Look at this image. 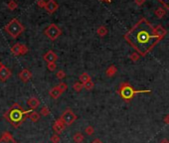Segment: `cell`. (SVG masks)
Wrapping results in <instances>:
<instances>
[{
  "mask_svg": "<svg viewBox=\"0 0 169 143\" xmlns=\"http://www.w3.org/2000/svg\"><path fill=\"white\" fill-rule=\"evenodd\" d=\"M60 118L63 120V122L66 124V126H69V125H72L73 123L76 121L77 115L75 114L71 108H67V109L62 113V115Z\"/></svg>",
  "mask_w": 169,
  "mask_h": 143,
  "instance_id": "cell-6",
  "label": "cell"
},
{
  "mask_svg": "<svg viewBox=\"0 0 169 143\" xmlns=\"http://www.w3.org/2000/svg\"><path fill=\"white\" fill-rule=\"evenodd\" d=\"M83 86H84V88H86L87 91H92L94 88V83L92 81H89L87 83H83Z\"/></svg>",
  "mask_w": 169,
  "mask_h": 143,
  "instance_id": "cell-24",
  "label": "cell"
},
{
  "mask_svg": "<svg viewBox=\"0 0 169 143\" xmlns=\"http://www.w3.org/2000/svg\"><path fill=\"white\" fill-rule=\"evenodd\" d=\"M0 143H18L13 138V135L9 131H5L0 137Z\"/></svg>",
  "mask_w": 169,
  "mask_h": 143,
  "instance_id": "cell-9",
  "label": "cell"
},
{
  "mask_svg": "<svg viewBox=\"0 0 169 143\" xmlns=\"http://www.w3.org/2000/svg\"><path fill=\"white\" fill-rule=\"evenodd\" d=\"M134 2H135V4H137V5H142V4L145 2V0H134Z\"/></svg>",
  "mask_w": 169,
  "mask_h": 143,
  "instance_id": "cell-35",
  "label": "cell"
},
{
  "mask_svg": "<svg viewBox=\"0 0 169 143\" xmlns=\"http://www.w3.org/2000/svg\"><path fill=\"white\" fill-rule=\"evenodd\" d=\"M117 73V69L116 66H111V67H108L107 69V71H106V75L108 77V78H112Z\"/></svg>",
  "mask_w": 169,
  "mask_h": 143,
  "instance_id": "cell-18",
  "label": "cell"
},
{
  "mask_svg": "<svg viewBox=\"0 0 169 143\" xmlns=\"http://www.w3.org/2000/svg\"><path fill=\"white\" fill-rule=\"evenodd\" d=\"M4 30L6 31L12 38H17L20 34H22L24 32L25 27L19 22L18 19L14 18L4 27Z\"/></svg>",
  "mask_w": 169,
  "mask_h": 143,
  "instance_id": "cell-4",
  "label": "cell"
},
{
  "mask_svg": "<svg viewBox=\"0 0 169 143\" xmlns=\"http://www.w3.org/2000/svg\"><path fill=\"white\" fill-rule=\"evenodd\" d=\"M65 128H66V124L63 122L61 118L57 119L53 124V130L56 132V134H61V133L65 130Z\"/></svg>",
  "mask_w": 169,
  "mask_h": 143,
  "instance_id": "cell-8",
  "label": "cell"
},
{
  "mask_svg": "<svg viewBox=\"0 0 169 143\" xmlns=\"http://www.w3.org/2000/svg\"><path fill=\"white\" fill-rule=\"evenodd\" d=\"M40 114L43 115V116H48L50 114V109H49V107L48 106H43L41 108V111H40Z\"/></svg>",
  "mask_w": 169,
  "mask_h": 143,
  "instance_id": "cell-26",
  "label": "cell"
},
{
  "mask_svg": "<svg viewBox=\"0 0 169 143\" xmlns=\"http://www.w3.org/2000/svg\"><path fill=\"white\" fill-rule=\"evenodd\" d=\"M84 133H86L87 135H93L94 133V128L92 125H89L86 127V129H84Z\"/></svg>",
  "mask_w": 169,
  "mask_h": 143,
  "instance_id": "cell-27",
  "label": "cell"
},
{
  "mask_svg": "<svg viewBox=\"0 0 169 143\" xmlns=\"http://www.w3.org/2000/svg\"><path fill=\"white\" fill-rule=\"evenodd\" d=\"M44 33L50 40L55 41L62 34V30L56 25V24H50V25L45 29Z\"/></svg>",
  "mask_w": 169,
  "mask_h": 143,
  "instance_id": "cell-5",
  "label": "cell"
},
{
  "mask_svg": "<svg viewBox=\"0 0 169 143\" xmlns=\"http://www.w3.org/2000/svg\"><path fill=\"white\" fill-rule=\"evenodd\" d=\"M47 68H48V70H49V71L54 72V71L57 69V65H56V63H49V64H48V66H47Z\"/></svg>",
  "mask_w": 169,
  "mask_h": 143,
  "instance_id": "cell-32",
  "label": "cell"
},
{
  "mask_svg": "<svg viewBox=\"0 0 169 143\" xmlns=\"http://www.w3.org/2000/svg\"><path fill=\"white\" fill-rule=\"evenodd\" d=\"M17 6H18V4L15 0H10V1L7 3V7H8L9 10H11V11L15 10V9L17 8Z\"/></svg>",
  "mask_w": 169,
  "mask_h": 143,
  "instance_id": "cell-23",
  "label": "cell"
},
{
  "mask_svg": "<svg viewBox=\"0 0 169 143\" xmlns=\"http://www.w3.org/2000/svg\"><path fill=\"white\" fill-rule=\"evenodd\" d=\"M124 38L140 56H145L160 40L152 25L145 18H141L124 35Z\"/></svg>",
  "mask_w": 169,
  "mask_h": 143,
  "instance_id": "cell-1",
  "label": "cell"
},
{
  "mask_svg": "<svg viewBox=\"0 0 169 143\" xmlns=\"http://www.w3.org/2000/svg\"><path fill=\"white\" fill-rule=\"evenodd\" d=\"M118 95L121 96L126 101H130L133 96L136 93H142V92H150V91H136L129 85L128 83H122L118 88Z\"/></svg>",
  "mask_w": 169,
  "mask_h": 143,
  "instance_id": "cell-3",
  "label": "cell"
},
{
  "mask_svg": "<svg viewBox=\"0 0 169 143\" xmlns=\"http://www.w3.org/2000/svg\"><path fill=\"white\" fill-rule=\"evenodd\" d=\"M97 34H98V36H101V37H104L107 34V27L99 26L98 28V30H97Z\"/></svg>",
  "mask_w": 169,
  "mask_h": 143,
  "instance_id": "cell-21",
  "label": "cell"
},
{
  "mask_svg": "<svg viewBox=\"0 0 169 143\" xmlns=\"http://www.w3.org/2000/svg\"><path fill=\"white\" fill-rule=\"evenodd\" d=\"M11 52L15 56L25 55V54H27V52H28V48L26 45H24V44L16 43L15 45H13L11 47Z\"/></svg>",
  "mask_w": 169,
  "mask_h": 143,
  "instance_id": "cell-7",
  "label": "cell"
},
{
  "mask_svg": "<svg viewBox=\"0 0 169 143\" xmlns=\"http://www.w3.org/2000/svg\"><path fill=\"white\" fill-rule=\"evenodd\" d=\"M3 67H4V65H3V64H2L1 62H0V70H1V69H2Z\"/></svg>",
  "mask_w": 169,
  "mask_h": 143,
  "instance_id": "cell-40",
  "label": "cell"
},
{
  "mask_svg": "<svg viewBox=\"0 0 169 143\" xmlns=\"http://www.w3.org/2000/svg\"><path fill=\"white\" fill-rule=\"evenodd\" d=\"M73 87H74V90L76 91V92H81V91L83 90V88H84V86H83V83H82L81 82H77V83H74Z\"/></svg>",
  "mask_w": 169,
  "mask_h": 143,
  "instance_id": "cell-25",
  "label": "cell"
},
{
  "mask_svg": "<svg viewBox=\"0 0 169 143\" xmlns=\"http://www.w3.org/2000/svg\"><path fill=\"white\" fill-rule=\"evenodd\" d=\"M73 140L76 143H82L84 140V135L82 132H76L73 136Z\"/></svg>",
  "mask_w": 169,
  "mask_h": 143,
  "instance_id": "cell-17",
  "label": "cell"
},
{
  "mask_svg": "<svg viewBox=\"0 0 169 143\" xmlns=\"http://www.w3.org/2000/svg\"><path fill=\"white\" fill-rule=\"evenodd\" d=\"M58 87L60 88V91H61L62 92H65L67 91L68 86H67V83H60L58 85Z\"/></svg>",
  "mask_w": 169,
  "mask_h": 143,
  "instance_id": "cell-30",
  "label": "cell"
},
{
  "mask_svg": "<svg viewBox=\"0 0 169 143\" xmlns=\"http://www.w3.org/2000/svg\"><path fill=\"white\" fill-rule=\"evenodd\" d=\"M11 77V71L9 70L7 67H3L1 70H0V81L5 82L6 80Z\"/></svg>",
  "mask_w": 169,
  "mask_h": 143,
  "instance_id": "cell-13",
  "label": "cell"
},
{
  "mask_svg": "<svg viewBox=\"0 0 169 143\" xmlns=\"http://www.w3.org/2000/svg\"><path fill=\"white\" fill-rule=\"evenodd\" d=\"M62 92L60 91V88L58 87V86L57 87H54L53 88H51L50 90V92H49V95H50V96H51L52 98H54V100H57V98H59L60 96H62Z\"/></svg>",
  "mask_w": 169,
  "mask_h": 143,
  "instance_id": "cell-14",
  "label": "cell"
},
{
  "mask_svg": "<svg viewBox=\"0 0 169 143\" xmlns=\"http://www.w3.org/2000/svg\"><path fill=\"white\" fill-rule=\"evenodd\" d=\"M165 14H166V11L164 10L163 8H157L156 10H155V16L157 17V18H159V19H161V18H163L164 16H165Z\"/></svg>",
  "mask_w": 169,
  "mask_h": 143,
  "instance_id": "cell-22",
  "label": "cell"
},
{
  "mask_svg": "<svg viewBox=\"0 0 169 143\" xmlns=\"http://www.w3.org/2000/svg\"><path fill=\"white\" fill-rule=\"evenodd\" d=\"M92 143H103V141L101 139H98V138H96V139H94L92 141Z\"/></svg>",
  "mask_w": 169,
  "mask_h": 143,
  "instance_id": "cell-37",
  "label": "cell"
},
{
  "mask_svg": "<svg viewBox=\"0 0 169 143\" xmlns=\"http://www.w3.org/2000/svg\"><path fill=\"white\" fill-rule=\"evenodd\" d=\"M79 80H80V82H81L82 83H87V82H89V81H92V78H91V76L89 75V74H87V73H83L82 75L80 76Z\"/></svg>",
  "mask_w": 169,
  "mask_h": 143,
  "instance_id": "cell-19",
  "label": "cell"
},
{
  "mask_svg": "<svg viewBox=\"0 0 169 143\" xmlns=\"http://www.w3.org/2000/svg\"><path fill=\"white\" fill-rule=\"evenodd\" d=\"M29 119H31L32 122H37L40 119V113H38L37 111H32L29 114Z\"/></svg>",
  "mask_w": 169,
  "mask_h": 143,
  "instance_id": "cell-20",
  "label": "cell"
},
{
  "mask_svg": "<svg viewBox=\"0 0 169 143\" xmlns=\"http://www.w3.org/2000/svg\"><path fill=\"white\" fill-rule=\"evenodd\" d=\"M159 143H169V140L166 139V138H163V139L160 142H159Z\"/></svg>",
  "mask_w": 169,
  "mask_h": 143,
  "instance_id": "cell-38",
  "label": "cell"
},
{
  "mask_svg": "<svg viewBox=\"0 0 169 143\" xmlns=\"http://www.w3.org/2000/svg\"><path fill=\"white\" fill-rule=\"evenodd\" d=\"M56 77L59 78V80H63V78H65V77H66V73H65L63 70H60L59 72H57Z\"/></svg>",
  "mask_w": 169,
  "mask_h": 143,
  "instance_id": "cell-31",
  "label": "cell"
},
{
  "mask_svg": "<svg viewBox=\"0 0 169 143\" xmlns=\"http://www.w3.org/2000/svg\"><path fill=\"white\" fill-rule=\"evenodd\" d=\"M33 110H31V109L24 110L18 103H14L7 111H5V113L3 114V117L9 123H11L15 128H18L22 123H24L25 120L27 119V117H29V114Z\"/></svg>",
  "mask_w": 169,
  "mask_h": 143,
  "instance_id": "cell-2",
  "label": "cell"
},
{
  "mask_svg": "<svg viewBox=\"0 0 169 143\" xmlns=\"http://www.w3.org/2000/svg\"><path fill=\"white\" fill-rule=\"evenodd\" d=\"M154 31H155V34L157 35V37L160 39V40L164 36H165V34H166V30L160 25H158V26H156L155 28H154Z\"/></svg>",
  "mask_w": 169,
  "mask_h": 143,
  "instance_id": "cell-16",
  "label": "cell"
},
{
  "mask_svg": "<svg viewBox=\"0 0 169 143\" xmlns=\"http://www.w3.org/2000/svg\"><path fill=\"white\" fill-rule=\"evenodd\" d=\"M18 77L23 83H27V82H29L30 80H31L32 73L30 72L28 69H23V70L18 74Z\"/></svg>",
  "mask_w": 169,
  "mask_h": 143,
  "instance_id": "cell-10",
  "label": "cell"
},
{
  "mask_svg": "<svg viewBox=\"0 0 169 143\" xmlns=\"http://www.w3.org/2000/svg\"><path fill=\"white\" fill-rule=\"evenodd\" d=\"M46 1L45 0H38L37 1V5L40 7V8H45V6H46Z\"/></svg>",
  "mask_w": 169,
  "mask_h": 143,
  "instance_id": "cell-34",
  "label": "cell"
},
{
  "mask_svg": "<svg viewBox=\"0 0 169 143\" xmlns=\"http://www.w3.org/2000/svg\"><path fill=\"white\" fill-rule=\"evenodd\" d=\"M101 1H103V2H107V3H111V2H112V0H101Z\"/></svg>",
  "mask_w": 169,
  "mask_h": 143,
  "instance_id": "cell-39",
  "label": "cell"
},
{
  "mask_svg": "<svg viewBox=\"0 0 169 143\" xmlns=\"http://www.w3.org/2000/svg\"><path fill=\"white\" fill-rule=\"evenodd\" d=\"M164 123L165 124H169V114H166L165 116H164Z\"/></svg>",
  "mask_w": 169,
  "mask_h": 143,
  "instance_id": "cell-36",
  "label": "cell"
},
{
  "mask_svg": "<svg viewBox=\"0 0 169 143\" xmlns=\"http://www.w3.org/2000/svg\"><path fill=\"white\" fill-rule=\"evenodd\" d=\"M158 2H160L164 8H166L169 10V0H157Z\"/></svg>",
  "mask_w": 169,
  "mask_h": 143,
  "instance_id": "cell-33",
  "label": "cell"
},
{
  "mask_svg": "<svg viewBox=\"0 0 169 143\" xmlns=\"http://www.w3.org/2000/svg\"><path fill=\"white\" fill-rule=\"evenodd\" d=\"M50 140H51L52 143H60V141H61V138H60L59 134H56V133H55L54 135L51 136Z\"/></svg>",
  "mask_w": 169,
  "mask_h": 143,
  "instance_id": "cell-28",
  "label": "cell"
},
{
  "mask_svg": "<svg viewBox=\"0 0 169 143\" xmlns=\"http://www.w3.org/2000/svg\"><path fill=\"white\" fill-rule=\"evenodd\" d=\"M139 58H140V55H139L138 53H132L130 56H129V59L132 61V62H136V61H138L139 60Z\"/></svg>",
  "mask_w": 169,
  "mask_h": 143,
  "instance_id": "cell-29",
  "label": "cell"
},
{
  "mask_svg": "<svg viewBox=\"0 0 169 143\" xmlns=\"http://www.w3.org/2000/svg\"><path fill=\"white\" fill-rule=\"evenodd\" d=\"M44 60L46 61L48 64L49 63H56V61L58 60V56L57 54L53 52V51H48L46 54L44 55Z\"/></svg>",
  "mask_w": 169,
  "mask_h": 143,
  "instance_id": "cell-12",
  "label": "cell"
},
{
  "mask_svg": "<svg viewBox=\"0 0 169 143\" xmlns=\"http://www.w3.org/2000/svg\"><path fill=\"white\" fill-rule=\"evenodd\" d=\"M58 8H59V5L55 0H48L46 3V6H45V9H46L47 12L50 14H53L54 12H56Z\"/></svg>",
  "mask_w": 169,
  "mask_h": 143,
  "instance_id": "cell-11",
  "label": "cell"
},
{
  "mask_svg": "<svg viewBox=\"0 0 169 143\" xmlns=\"http://www.w3.org/2000/svg\"><path fill=\"white\" fill-rule=\"evenodd\" d=\"M27 105H29V107L31 108V109H35V108H37L40 105V101L37 97L32 96L27 101Z\"/></svg>",
  "mask_w": 169,
  "mask_h": 143,
  "instance_id": "cell-15",
  "label": "cell"
}]
</instances>
